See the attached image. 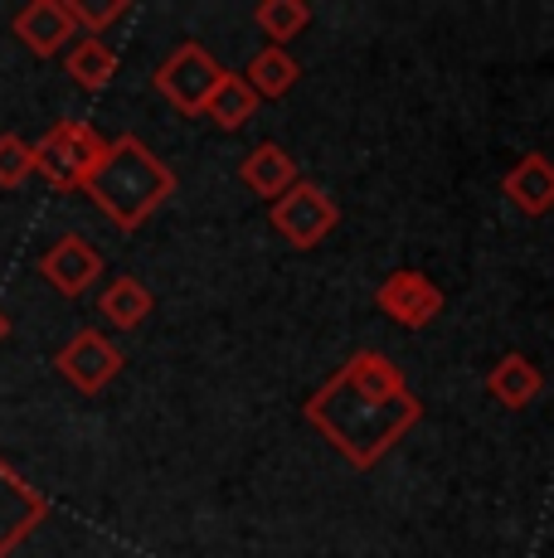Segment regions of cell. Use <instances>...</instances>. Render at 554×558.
<instances>
[{
	"mask_svg": "<svg viewBox=\"0 0 554 558\" xmlns=\"http://www.w3.org/2000/svg\"><path fill=\"white\" fill-rule=\"evenodd\" d=\"M69 5V15H73V25L83 29V35H93V39H103V29L117 25V20L127 15V0H63Z\"/></svg>",
	"mask_w": 554,
	"mask_h": 558,
	"instance_id": "obj_19",
	"label": "cell"
},
{
	"mask_svg": "<svg viewBox=\"0 0 554 558\" xmlns=\"http://www.w3.org/2000/svg\"><path fill=\"white\" fill-rule=\"evenodd\" d=\"M35 175V151H29L25 136L5 132L0 136V190H15Z\"/></svg>",
	"mask_w": 554,
	"mask_h": 558,
	"instance_id": "obj_20",
	"label": "cell"
},
{
	"mask_svg": "<svg viewBox=\"0 0 554 558\" xmlns=\"http://www.w3.org/2000/svg\"><path fill=\"white\" fill-rule=\"evenodd\" d=\"M253 112H258V98H253V88L239 78V73L224 69L215 98L205 102V112H200V117H209V122H215L219 132H239L243 122H253Z\"/></svg>",
	"mask_w": 554,
	"mask_h": 558,
	"instance_id": "obj_17",
	"label": "cell"
},
{
	"mask_svg": "<svg viewBox=\"0 0 554 558\" xmlns=\"http://www.w3.org/2000/svg\"><path fill=\"white\" fill-rule=\"evenodd\" d=\"M243 83L253 88V98H282V93H292V83L302 78V69H297V59L287 49H263V53H253L249 59V69L239 73Z\"/></svg>",
	"mask_w": 554,
	"mask_h": 558,
	"instance_id": "obj_15",
	"label": "cell"
},
{
	"mask_svg": "<svg viewBox=\"0 0 554 558\" xmlns=\"http://www.w3.org/2000/svg\"><path fill=\"white\" fill-rule=\"evenodd\" d=\"M239 180L258 199H277V195H287V190H292L302 175H297V160L287 156L277 142H258L249 156L239 160Z\"/></svg>",
	"mask_w": 554,
	"mask_h": 558,
	"instance_id": "obj_12",
	"label": "cell"
},
{
	"mask_svg": "<svg viewBox=\"0 0 554 558\" xmlns=\"http://www.w3.org/2000/svg\"><path fill=\"white\" fill-rule=\"evenodd\" d=\"M302 413L350 466L370 471L404 442L409 427H419L423 403L399 374V364L380 350H360L306 399Z\"/></svg>",
	"mask_w": 554,
	"mask_h": 558,
	"instance_id": "obj_1",
	"label": "cell"
},
{
	"mask_svg": "<svg viewBox=\"0 0 554 558\" xmlns=\"http://www.w3.org/2000/svg\"><path fill=\"white\" fill-rule=\"evenodd\" d=\"M122 364L127 360H122V350H117V340H108L103 330H79L55 355V369L79 393H103L117 374H122Z\"/></svg>",
	"mask_w": 554,
	"mask_h": 558,
	"instance_id": "obj_7",
	"label": "cell"
},
{
	"mask_svg": "<svg viewBox=\"0 0 554 558\" xmlns=\"http://www.w3.org/2000/svg\"><path fill=\"white\" fill-rule=\"evenodd\" d=\"M375 306L385 311L394 326L423 330V326H433V320H438V311H443V287L433 282L429 272L399 267V272H389L385 282L375 287Z\"/></svg>",
	"mask_w": 554,
	"mask_h": 558,
	"instance_id": "obj_6",
	"label": "cell"
},
{
	"mask_svg": "<svg viewBox=\"0 0 554 558\" xmlns=\"http://www.w3.org/2000/svg\"><path fill=\"white\" fill-rule=\"evenodd\" d=\"M83 195L98 204L122 233H136L176 195V170H170L142 136L127 132V136H117V142H108V156H103L98 170L88 175Z\"/></svg>",
	"mask_w": 554,
	"mask_h": 558,
	"instance_id": "obj_2",
	"label": "cell"
},
{
	"mask_svg": "<svg viewBox=\"0 0 554 558\" xmlns=\"http://www.w3.org/2000/svg\"><path fill=\"white\" fill-rule=\"evenodd\" d=\"M39 272L59 296H83L103 277V253L79 233H63L55 248L39 257Z\"/></svg>",
	"mask_w": 554,
	"mask_h": 558,
	"instance_id": "obj_9",
	"label": "cell"
},
{
	"mask_svg": "<svg viewBox=\"0 0 554 558\" xmlns=\"http://www.w3.org/2000/svg\"><path fill=\"white\" fill-rule=\"evenodd\" d=\"M253 25L273 39V49H282L287 39H297L312 25V5H306V0H263V5L253 10Z\"/></svg>",
	"mask_w": 554,
	"mask_h": 558,
	"instance_id": "obj_18",
	"label": "cell"
},
{
	"mask_svg": "<svg viewBox=\"0 0 554 558\" xmlns=\"http://www.w3.org/2000/svg\"><path fill=\"white\" fill-rule=\"evenodd\" d=\"M45 514H49V500L0 457V558L15 554L45 524Z\"/></svg>",
	"mask_w": 554,
	"mask_h": 558,
	"instance_id": "obj_8",
	"label": "cell"
},
{
	"mask_svg": "<svg viewBox=\"0 0 554 558\" xmlns=\"http://www.w3.org/2000/svg\"><path fill=\"white\" fill-rule=\"evenodd\" d=\"M10 29H15L20 45H25L29 53H39V59H55L69 39H79V25H73V15H69L63 0H29Z\"/></svg>",
	"mask_w": 554,
	"mask_h": 558,
	"instance_id": "obj_10",
	"label": "cell"
},
{
	"mask_svg": "<svg viewBox=\"0 0 554 558\" xmlns=\"http://www.w3.org/2000/svg\"><path fill=\"white\" fill-rule=\"evenodd\" d=\"M10 336V316H5V311H0V340H5Z\"/></svg>",
	"mask_w": 554,
	"mask_h": 558,
	"instance_id": "obj_21",
	"label": "cell"
},
{
	"mask_svg": "<svg viewBox=\"0 0 554 558\" xmlns=\"http://www.w3.org/2000/svg\"><path fill=\"white\" fill-rule=\"evenodd\" d=\"M486 389H492V399L506 403V408H530L540 399V389H545V374H540V364L526 360V355H501L492 364V374H486Z\"/></svg>",
	"mask_w": 554,
	"mask_h": 558,
	"instance_id": "obj_13",
	"label": "cell"
},
{
	"mask_svg": "<svg viewBox=\"0 0 554 558\" xmlns=\"http://www.w3.org/2000/svg\"><path fill=\"white\" fill-rule=\"evenodd\" d=\"M268 219H273V229L282 233V239L292 243L297 253H312L316 243H326L336 233L340 209H336V199L326 195L322 185H312V180H297L287 195L273 199Z\"/></svg>",
	"mask_w": 554,
	"mask_h": 558,
	"instance_id": "obj_5",
	"label": "cell"
},
{
	"mask_svg": "<svg viewBox=\"0 0 554 558\" xmlns=\"http://www.w3.org/2000/svg\"><path fill=\"white\" fill-rule=\"evenodd\" d=\"M219 78H224V63L205 45L185 39L180 49L166 53V63L156 69L152 83H156V93H161V98L176 107L180 117H200V112H205V102L215 98Z\"/></svg>",
	"mask_w": 554,
	"mask_h": 558,
	"instance_id": "obj_4",
	"label": "cell"
},
{
	"mask_svg": "<svg viewBox=\"0 0 554 558\" xmlns=\"http://www.w3.org/2000/svg\"><path fill=\"white\" fill-rule=\"evenodd\" d=\"M152 292H146L136 277H112L108 287H103V296H98V311H103V320L117 330H136L146 316H152Z\"/></svg>",
	"mask_w": 554,
	"mask_h": 558,
	"instance_id": "obj_14",
	"label": "cell"
},
{
	"mask_svg": "<svg viewBox=\"0 0 554 558\" xmlns=\"http://www.w3.org/2000/svg\"><path fill=\"white\" fill-rule=\"evenodd\" d=\"M29 151H35V170L55 190H83L88 175L98 170V160L108 156V136H98V126L69 117V122L49 126Z\"/></svg>",
	"mask_w": 554,
	"mask_h": 558,
	"instance_id": "obj_3",
	"label": "cell"
},
{
	"mask_svg": "<svg viewBox=\"0 0 554 558\" xmlns=\"http://www.w3.org/2000/svg\"><path fill=\"white\" fill-rule=\"evenodd\" d=\"M501 195L516 204L526 219H545L554 209V160L545 151H526L501 175Z\"/></svg>",
	"mask_w": 554,
	"mask_h": 558,
	"instance_id": "obj_11",
	"label": "cell"
},
{
	"mask_svg": "<svg viewBox=\"0 0 554 558\" xmlns=\"http://www.w3.org/2000/svg\"><path fill=\"white\" fill-rule=\"evenodd\" d=\"M63 69H69V78L79 83L83 93H103L117 78V49L103 45V39H93V35H83L79 45L69 49Z\"/></svg>",
	"mask_w": 554,
	"mask_h": 558,
	"instance_id": "obj_16",
	"label": "cell"
}]
</instances>
